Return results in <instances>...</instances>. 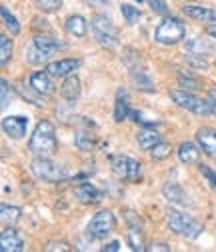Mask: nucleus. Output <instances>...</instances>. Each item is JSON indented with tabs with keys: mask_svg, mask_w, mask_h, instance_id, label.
Returning a JSON list of instances; mask_svg holds the SVG:
<instances>
[{
	"mask_svg": "<svg viewBox=\"0 0 216 252\" xmlns=\"http://www.w3.org/2000/svg\"><path fill=\"white\" fill-rule=\"evenodd\" d=\"M28 150L34 152L36 156H52L58 150V140H56V130L50 120H40L36 128L28 140Z\"/></svg>",
	"mask_w": 216,
	"mask_h": 252,
	"instance_id": "f257e3e1",
	"label": "nucleus"
},
{
	"mask_svg": "<svg viewBox=\"0 0 216 252\" xmlns=\"http://www.w3.org/2000/svg\"><path fill=\"white\" fill-rule=\"evenodd\" d=\"M166 220H168V226L174 234H180V236H186V238H198L204 230L202 222H198L196 218H192L190 214L186 212H180L176 208H168L166 210Z\"/></svg>",
	"mask_w": 216,
	"mask_h": 252,
	"instance_id": "f03ea898",
	"label": "nucleus"
},
{
	"mask_svg": "<svg viewBox=\"0 0 216 252\" xmlns=\"http://www.w3.org/2000/svg\"><path fill=\"white\" fill-rule=\"evenodd\" d=\"M186 38V24L176 16H164V20L154 30V40L164 46H174Z\"/></svg>",
	"mask_w": 216,
	"mask_h": 252,
	"instance_id": "7ed1b4c3",
	"label": "nucleus"
},
{
	"mask_svg": "<svg viewBox=\"0 0 216 252\" xmlns=\"http://www.w3.org/2000/svg\"><path fill=\"white\" fill-rule=\"evenodd\" d=\"M90 26H92V34H94V38L100 46H104V48L118 46V42H120L118 40V30L106 14H96L90 20Z\"/></svg>",
	"mask_w": 216,
	"mask_h": 252,
	"instance_id": "20e7f679",
	"label": "nucleus"
},
{
	"mask_svg": "<svg viewBox=\"0 0 216 252\" xmlns=\"http://www.w3.org/2000/svg\"><path fill=\"white\" fill-rule=\"evenodd\" d=\"M30 170H32V174L38 180H44V182H62L68 176L64 166L50 160V156H36L32 164H30Z\"/></svg>",
	"mask_w": 216,
	"mask_h": 252,
	"instance_id": "39448f33",
	"label": "nucleus"
},
{
	"mask_svg": "<svg viewBox=\"0 0 216 252\" xmlns=\"http://www.w3.org/2000/svg\"><path fill=\"white\" fill-rule=\"evenodd\" d=\"M116 228V216L110 210H100L92 216V220L86 226V238L88 240H102Z\"/></svg>",
	"mask_w": 216,
	"mask_h": 252,
	"instance_id": "423d86ee",
	"label": "nucleus"
},
{
	"mask_svg": "<svg viewBox=\"0 0 216 252\" xmlns=\"http://www.w3.org/2000/svg\"><path fill=\"white\" fill-rule=\"evenodd\" d=\"M170 96L172 100L184 108V110H188L192 114H198V116H208L212 114V102L210 100H202V98H196L194 94L186 92V90H174L170 92Z\"/></svg>",
	"mask_w": 216,
	"mask_h": 252,
	"instance_id": "0eeeda50",
	"label": "nucleus"
},
{
	"mask_svg": "<svg viewBox=\"0 0 216 252\" xmlns=\"http://www.w3.org/2000/svg\"><path fill=\"white\" fill-rule=\"evenodd\" d=\"M112 172L118 180L124 182H136L142 176V164L130 156H114L112 158Z\"/></svg>",
	"mask_w": 216,
	"mask_h": 252,
	"instance_id": "6e6552de",
	"label": "nucleus"
},
{
	"mask_svg": "<svg viewBox=\"0 0 216 252\" xmlns=\"http://www.w3.org/2000/svg\"><path fill=\"white\" fill-rule=\"evenodd\" d=\"M80 66H82V60H80V58H62V60L50 62V64L46 66V70H48L54 78H66V76L74 74Z\"/></svg>",
	"mask_w": 216,
	"mask_h": 252,
	"instance_id": "1a4fd4ad",
	"label": "nucleus"
},
{
	"mask_svg": "<svg viewBox=\"0 0 216 252\" xmlns=\"http://www.w3.org/2000/svg\"><path fill=\"white\" fill-rule=\"evenodd\" d=\"M26 128H28V118L26 116H18L16 114V116H4L2 118V130L12 140L24 138Z\"/></svg>",
	"mask_w": 216,
	"mask_h": 252,
	"instance_id": "9d476101",
	"label": "nucleus"
},
{
	"mask_svg": "<svg viewBox=\"0 0 216 252\" xmlns=\"http://www.w3.org/2000/svg\"><path fill=\"white\" fill-rule=\"evenodd\" d=\"M126 64H128V70H130V76H132L136 88L142 92H154V82H152L150 74L146 72V68L140 66V58H136V62L126 60Z\"/></svg>",
	"mask_w": 216,
	"mask_h": 252,
	"instance_id": "9b49d317",
	"label": "nucleus"
},
{
	"mask_svg": "<svg viewBox=\"0 0 216 252\" xmlns=\"http://www.w3.org/2000/svg\"><path fill=\"white\" fill-rule=\"evenodd\" d=\"M196 142L208 158L216 160V128H210V126L198 128L196 130Z\"/></svg>",
	"mask_w": 216,
	"mask_h": 252,
	"instance_id": "f8f14e48",
	"label": "nucleus"
},
{
	"mask_svg": "<svg viewBox=\"0 0 216 252\" xmlns=\"http://www.w3.org/2000/svg\"><path fill=\"white\" fill-rule=\"evenodd\" d=\"M52 74L48 70H40V72H34L30 76V88L34 92H38L40 96H50L54 92V82H52Z\"/></svg>",
	"mask_w": 216,
	"mask_h": 252,
	"instance_id": "ddd939ff",
	"label": "nucleus"
},
{
	"mask_svg": "<svg viewBox=\"0 0 216 252\" xmlns=\"http://www.w3.org/2000/svg\"><path fill=\"white\" fill-rule=\"evenodd\" d=\"M24 246V238L14 230V228H6L0 234V250L2 252H22Z\"/></svg>",
	"mask_w": 216,
	"mask_h": 252,
	"instance_id": "4468645a",
	"label": "nucleus"
},
{
	"mask_svg": "<svg viewBox=\"0 0 216 252\" xmlns=\"http://www.w3.org/2000/svg\"><path fill=\"white\" fill-rule=\"evenodd\" d=\"M74 196L82 204H96V202L102 200V192L98 190L94 184H90V182H82V184L74 186Z\"/></svg>",
	"mask_w": 216,
	"mask_h": 252,
	"instance_id": "2eb2a0df",
	"label": "nucleus"
},
{
	"mask_svg": "<svg viewBox=\"0 0 216 252\" xmlns=\"http://www.w3.org/2000/svg\"><path fill=\"white\" fill-rule=\"evenodd\" d=\"M80 92H82V86H80L78 76H74V74L66 76L62 86H60V96H62L66 102H70V104L80 98Z\"/></svg>",
	"mask_w": 216,
	"mask_h": 252,
	"instance_id": "dca6fc26",
	"label": "nucleus"
},
{
	"mask_svg": "<svg viewBox=\"0 0 216 252\" xmlns=\"http://www.w3.org/2000/svg\"><path fill=\"white\" fill-rule=\"evenodd\" d=\"M182 12L192 20L200 22H216V10L210 6H200V4H186L182 8Z\"/></svg>",
	"mask_w": 216,
	"mask_h": 252,
	"instance_id": "f3484780",
	"label": "nucleus"
},
{
	"mask_svg": "<svg viewBox=\"0 0 216 252\" xmlns=\"http://www.w3.org/2000/svg\"><path fill=\"white\" fill-rule=\"evenodd\" d=\"M162 192L166 196V200L170 204H178V206H192V202L188 200V194L182 190V186H178L176 182H170L162 188Z\"/></svg>",
	"mask_w": 216,
	"mask_h": 252,
	"instance_id": "a211bd4d",
	"label": "nucleus"
},
{
	"mask_svg": "<svg viewBox=\"0 0 216 252\" xmlns=\"http://www.w3.org/2000/svg\"><path fill=\"white\" fill-rule=\"evenodd\" d=\"M130 100L126 90H118L116 92V100H114V122H124L130 116Z\"/></svg>",
	"mask_w": 216,
	"mask_h": 252,
	"instance_id": "6ab92c4d",
	"label": "nucleus"
},
{
	"mask_svg": "<svg viewBox=\"0 0 216 252\" xmlns=\"http://www.w3.org/2000/svg\"><path fill=\"white\" fill-rule=\"evenodd\" d=\"M64 28H66V32H68L70 36H74V38H84L86 32H88V22H86L84 16H80V14H72V16L66 18Z\"/></svg>",
	"mask_w": 216,
	"mask_h": 252,
	"instance_id": "aec40b11",
	"label": "nucleus"
},
{
	"mask_svg": "<svg viewBox=\"0 0 216 252\" xmlns=\"http://www.w3.org/2000/svg\"><path fill=\"white\" fill-rule=\"evenodd\" d=\"M178 158L182 164H198L200 160V146L192 144V142H182L178 146Z\"/></svg>",
	"mask_w": 216,
	"mask_h": 252,
	"instance_id": "412c9836",
	"label": "nucleus"
},
{
	"mask_svg": "<svg viewBox=\"0 0 216 252\" xmlns=\"http://www.w3.org/2000/svg\"><path fill=\"white\" fill-rule=\"evenodd\" d=\"M136 140H138V146H140L142 150H148V152H150L162 138H160V134L154 130V128H142V130L136 134Z\"/></svg>",
	"mask_w": 216,
	"mask_h": 252,
	"instance_id": "4be33fe9",
	"label": "nucleus"
},
{
	"mask_svg": "<svg viewBox=\"0 0 216 252\" xmlns=\"http://www.w3.org/2000/svg\"><path fill=\"white\" fill-rule=\"evenodd\" d=\"M214 52V44L206 38H192L186 42V54H198V56H210Z\"/></svg>",
	"mask_w": 216,
	"mask_h": 252,
	"instance_id": "5701e85b",
	"label": "nucleus"
},
{
	"mask_svg": "<svg viewBox=\"0 0 216 252\" xmlns=\"http://www.w3.org/2000/svg\"><path fill=\"white\" fill-rule=\"evenodd\" d=\"M34 44L40 46V48H44V50L50 52V54L58 52L60 48H64V44L60 42V38H56V36H52V34H36V36H34Z\"/></svg>",
	"mask_w": 216,
	"mask_h": 252,
	"instance_id": "b1692460",
	"label": "nucleus"
},
{
	"mask_svg": "<svg viewBox=\"0 0 216 252\" xmlns=\"http://www.w3.org/2000/svg\"><path fill=\"white\" fill-rule=\"evenodd\" d=\"M74 144H76L78 150L90 152L92 148H94V134L88 132V130H78L76 136H74Z\"/></svg>",
	"mask_w": 216,
	"mask_h": 252,
	"instance_id": "393cba45",
	"label": "nucleus"
},
{
	"mask_svg": "<svg viewBox=\"0 0 216 252\" xmlns=\"http://www.w3.org/2000/svg\"><path fill=\"white\" fill-rule=\"evenodd\" d=\"M50 56H52L50 52H46L44 48H40L36 44H32V48L26 50V60L30 62V64H44Z\"/></svg>",
	"mask_w": 216,
	"mask_h": 252,
	"instance_id": "a878e982",
	"label": "nucleus"
},
{
	"mask_svg": "<svg viewBox=\"0 0 216 252\" xmlns=\"http://www.w3.org/2000/svg\"><path fill=\"white\" fill-rule=\"evenodd\" d=\"M12 50H14L12 40H10L6 34H2V36H0V66H6L8 62H10Z\"/></svg>",
	"mask_w": 216,
	"mask_h": 252,
	"instance_id": "bb28decb",
	"label": "nucleus"
},
{
	"mask_svg": "<svg viewBox=\"0 0 216 252\" xmlns=\"http://www.w3.org/2000/svg\"><path fill=\"white\" fill-rule=\"evenodd\" d=\"M0 14H2V22H4V26L10 30V34H20V22L16 20V16L8 10V6H2L0 8Z\"/></svg>",
	"mask_w": 216,
	"mask_h": 252,
	"instance_id": "cd10ccee",
	"label": "nucleus"
},
{
	"mask_svg": "<svg viewBox=\"0 0 216 252\" xmlns=\"http://www.w3.org/2000/svg\"><path fill=\"white\" fill-rule=\"evenodd\" d=\"M0 212H2V220L6 224H16L20 216H22V208L18 206H8V204H2V208H0Z\"/></svg>",
	"mask_w": 216,
	"mask_h": 252,
	"instance_id": "c85d7f7f",
	"label": "nucleus"
},
{
	"mask_svg": "<svg viewBox=\"0 0 216 252\" xmlns=\"http://www.w3.org/2000/svg\"><path fill=\"white\" fill-rule=\"evenodd\" d=\"M170 154H172V146H170L168 142H162V140L150 150L152 160H166Z\"/></svg>",
	"mask_w": 216,
	"mask_h": 252,
	"instance_id": "c756f323",
	"label": "nucleus"
},
{
	"mask_svg": "<svg viewBox=\"0 0 216 252\" xmlns=\"http://www.w3.org/2000/svg\"><path fill=\"white\" fill-rule=\"evenodd\" d=\"M142 234H144V232H140V230H132V228H128V234H126V242H128V246H130L132 250H138V252L146 250V246H144V240H142Z\"/></svg>",
	"mask_w": 216,
	"mask_h": 252,
	"instance_id": "7c9ffc66",
	"label": "nucleus"
},
{
	"mask_svg": "<svg viewBox=\"0 0 216 252\" xmlns=\"http://www.w3.org/2000/svg\"><path fill=\"white\" fill-rule=\"evenodd\" d=\"M124 220L128 222V228L144 232V220H142L134 210H124Z\"/></svg>",
	"mask_w": 216,
	"mask_h": 252,
	"instance_id": "2f4dec72",
	"label": "nucleus"
},
{
	"mask_svg": "<svg viewBox=\"0 0 216 252\" xmlns=\"http://www.w3.org/2000/svg\"><path fill=\"white\" fill-rule=\"evenodd\" d=\"M120 12H122V16H124V20L128 24H136L140 20V16H142V12L138 8H134V6H130V4H122Z\"/></svg>",
	"mask_w": 216,
	"mask_h": 252,
	"instance_id": "473e14b6",
	"label": "nucleus"
},
{
	"mask_svg": "<svg viewBox=\"0 0 216 252\" xmlns=\"http://www.w3.org/2000/svg\"><path fill=\"white\" fill-rule=\"evenodd\" d=\"M34 4L42 12H58L62 8V0H34Z\"/></svg>",
	"mask_w": 216,
	"mask_h": 252,
	"instance_id": "72a5a7b5",
	"label": "nucleus"
},
{
	"mask_svg": "<svg viewBox=\"0 0 216 252\" xmlns=\"http://www.w3.org/2000/svg\"><path fill=\"white\" fill-rule=\"evenodd\" d=\"M0 90H2V108H6L8 102H12V98H14V90L6 78L0 80Z\"/></svg>",
	"mask_w": 216,
	"mask_h": 252,
	"instance_id": "f704fd0d",
	"label": "nucleus"
},
{
	"mask_svg": "<svg viewBox=\"0 0 216 252\" xmlns=\"http://www.w3.org/2000/svg\"><path fill=\"white\" fill-rule=\"evenodd\" d=\"M144 2L150 6L152 12H156V14L168 16V12H170V8H168V4L164 2V0H144Z\"/></svg>",
	"mask_w": 216,
	"mask_h": 252,
	"instance_id": "c9c22d12",
	"label": "nucleus"
},
{
	"mask_svg": "<svg viewBox=\"0 0 216 252\" xmlns=\"http://www.w3.org/2000/svg\"><path fill=\"white\" fill-rule=\"evenodd\" d=\"M44 250H46V252H56V250H60V252H70L72 248H70V244L64 242V240H50V242H46Z\"/></svg>",
	"mask_w": 216,
	"mask_h": 252,
	"instance_id": "e433bc0d",
	"label": "nucleus"
},
{
	"mask_svg": "<svg viewBox=\"0 0 216 252\" xmlns=\"http://www.w3.org/2000/svg\"><path fill=\"white\" fill-rule=\"evenodd\" d=\"M178 84L182 86V88H188V90H196V88H200V82L196 80V78H192L190 74H178Z\"/></svg>",
	"mask_w": 216,
	"mask_h": 252,
	"instance_id": "4c0bfd02",
	"label": "nucleus"
},
{
	"mask_svg": "<svg viewBox=\"0 0 216 252\" xmlns=\"http://www.w3.org/2000/svg\"><path fill=\"white\" fill-rule=\"evenodd\" d=\"M186 60L190 62V64H192L194 68H202V70H206V68H208L206 56H198V54H186Z\"/></svg>",
	"mask_w": 216,
	"mask_h": 252,
	"instance_id": "58836bf2",
	"label": "nucleus"
},
{
	"mask_svg": "<svg viewBox=\"0 0 216 252\" xmlns=\"http://www.w3.org/2000/svg\"><path fill=\"white\" fill-rule=\"evenodd\" d=\"M198 166H200V172L206 176V180L216 188V172H214L210 166H206V164H198Z\"/></svg>",
	"mask_w": 216,
	"mask_h": 252,
	"instance_id": "ea45409f",
	"label": "nucleus"
},
{
	"mask_svg": "<svg viewBox=\"0 0 216 252\" xmlns=\"http://www.w3.org/2000/svg\"><path fill=\"white\" fill-rule=\"evenodd\" d=\"M146 250H152V252H170V246L166 242H154L152 246H148Z\"/></svg>",
	"mask_w": 216,
	"mask_h": 252,
	"instance_id": "a19ab883",
	"label": "nucleus"
},
{
	"mask_svg": "<svg viewBox=\"0 0 216 252\" xmlns=\"http://www.w3.org/2000/svg\"><path fill=\"white\" fill-rule=\"evenodd\" d=\"M100 250H102V252H118V250H120V242H118V240H112V242L104 244Z\"/></svg>",
	"mask_w": 216,
	"mask_h": 252,
	"instance_id": "79ce46f5",
	"label": "nucleus"
},
{
	"mask_svg": "<svg viewBox=\"0 0 216 252\" xmlns=\"http://www.w3.org/2000/svg\"><path fill=\"white\" fill-rule=\"evenodd\" d=\"M88 6H108V0H84Z\"/></svg>",
	"mask_w": 216,
	"mask_h": 252,
	"instance_id": "37998d69",
	"label": "nucleus"
},
{
	"mask_svg": "<svg viewBox=\"0 0 216 252\" xmlns=\"http://www.w3.org/2000/svg\"><path fill=\"white\" fill-rule=\"evenodd\" d=\"M206 32H208L212 38H216V24H210V26L206 28Z\"/></svg>",
	"mask_w": 216,
	"mask_h": 252,
	"instance_id": "c03bdc74",
	"label": "nucleus"
},
{
	"mask_svg": "<svg viewBox=\"0 0 216 252\" xmlns=\"http://www.w3.org/2000/svg\"><path fill=\"white\" fill-rule=\"evenodd\" d=\"M208 98H210L212 102H216V88H212V90L208 92Z\"/></svg>",
	"mask_w": 216,
	"mask_h": 252,
	"instance_id": "a18cd8bd",
	"label": "nucleus"
},
{
	"mask_svg": "<svg viewBox=\"0 0 216 252\" xmlns=\"http://www.w3.org/2000/svg\"><path fill=\"white\" fill-rule=\"evenodd\" d=\"M212 102V100H210ZM212 114H216V102H212Z\"/></svg>",
	"mask_w": 216,
	"mask_h": 252,
	"instance_id": "49530a36",
	"label": "nucleus"
},
{
	"mask_svg": "<svg viewBox=\"0 0 216 252\" xmlns=\"http://www.w3.org/2000/svg\"><path fill=\"white\" fill-rule=\"evenodd\" d=\"M138 2H144V0H138Z\"/></svg>",
	"mask_w": 216,
	"mask_h": 252,
	"instance_id": "de8ad7c7",
	"label": "nucleus"
}]
</instances>
